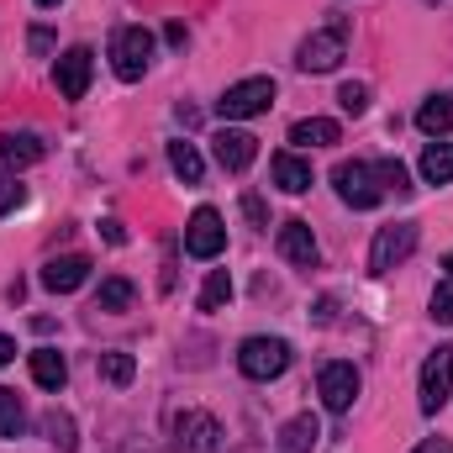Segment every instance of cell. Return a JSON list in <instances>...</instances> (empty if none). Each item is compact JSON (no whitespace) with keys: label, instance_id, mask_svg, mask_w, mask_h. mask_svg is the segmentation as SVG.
<instances>
[{"label":"cell","instance_id":"obj_1","mask_svg":"<svg viewBox=\"0 0 453 453\" xmlns=\"http://www.w3.org/2000/svg\"><path fill=\"white\" fill-rule=\"evenodd\" d=\"M333 185H338L342 206H353V211H374V206L385 201V185H380L374 164H364V158L338 164V169H333Z\"/></svg>","mask_w":453,"mask_h":453},{"label":"cell","instance_id":"obj_2","mask_svg":"<svg viewBox=\"0 0 453 453\" xmlns=\"http://www.w3.org/2000/svg\"><path fill=\"white\" fill-rule=\"evenodd\" d=\"M274 106V80L269 74H253V80H237V85H226V96L217 101V111L226 121H248V116H264Z\"/></svg>","mask_w":453,"mask_h":453},{"label":"cell","instance_id":"obj_3","mask_svg":"<svg viewBox=\"0 0 453 453\" xmlns=\"http://www.w3.org/2000/svg\"><path fill=\"white\" fill-rule=\"evenodd\" d=\"M153 64V32L148 27H121L111 37V69L116 80H142Z\"/></svg>","mask_w":453,"mask_h":453},{"label":"cell","instance_id":"obj_4","mask_svg":"<svg viewBox=\"0 0 453 453\" xmlns=\"http://www.w3.org/2000/svg\"><path fill=\"white\" fill-rule=\"evenodd\" d=\"M237 369L248 380H280L290 369V342L285 338H248L237 348Z\"/></svg>","mask_w":453,"mask_h":453},{"label":"cell","instance_id":"obj_5","mask_svg":"<svg viewBox=\"0 0 453 453\" xmlns=\"http://www.w3.org/2000/svg\"><path fill=\"white\" fill-rule=\"evenodd\" d=\"M417 248V222H390L374 232V248H369V274H390L395 264H406Z\"/></svg>","mask_w":453,"mask_h":453},{"label":"cell","instance_id":"obj_6","mask_svg":"<svg viewBox=\"0 0 453 453\" xmlns=\"http://www.w3.org/2000/svg\"><path fill=\"white\" fill-rule=\"evenodd\" d=\"M342 53H348V37H342V27H327V32H311V37L301 42L296 64H301L306 74H333V69L342 64Z\"/></svg>","mask_w":453,"mask_h":453},{"label":"cell","instance_id":"obj_7","mask_svg":"<svg viewBox=\"0 0 453 453\" xmlns=\"http://www.w3.org/2000/svg\"><path fill=\"white\" fill-rule=\"evenodd\" d=\"M453 395V348H438L427 364H422V385H417V401H422V411L433 417L443 401Z\"/></svg>","mask_w":453,"mask_h":453},{"label":"cell","instance_id":"obj_8","mask_svg":"<svg viewBox=\"0 0 453 453\" xmlns=\"http://www.w3.org/2000/svg\"><path fill=\"white\" fill-rule=\"evenodd\" d=\"M226 248V226H222V217L211 211V206H201L190 222H185V253L190 258H217Z\"/></svg>","mask_w":453,"mask_h":453},{"label":"cell","instance_id":"obj_9","mask_svg":"<svg viewBox=\"0 0 453 453\" xmlns=\"http://www.w3.org/2000/svg\"><path fill=\"white\" fill-rule=\"evenodd\" d=\"M90 74H96V53H90V48H69V53L58 58V69H53V85H58L64 101H85Z\"/></svg>","mask_w":453,"mask_h":453},{"label":"cell","instance_id":"obj_10","mask_svg":"<svg viewBox=\"0 0 453 453\" xmlns=\"http://www.w3.org/2000/svg\"><path fill=\"white\" fill-rule=\"evenodd\" d=\"M317 395H322L327 411L342 417V411L358 401V369H353V364H327V369L317 374Z\"/></svg>","mask_w":453,"mask_h":453},{"label":"cell","instance_id":"obj_11","mask_svg":"<svg viewBox=\"0 0 453 453\" xmlns=\"http://www.w3.org/2000/svg\"><path fill=\"white\" fill-rule=\"evenodd\" d=\"M217 438H222L217 417H206V411H180L174 417V443H180V453H217Z\"/></svg>","mask_w":453,"mask_h":453},{"label":"cell","instance_id":"obj_12","mask_svg":"<svg viewBox=\"0 0 453 453\" xmlns=\"http://www.w3.org/2000/svg\"><path fill=\"white\" fill-rule=\"evenodd\" d=\"M211 142H217V164H222L226 174H242V169L258 158V137L242 132V127H222Z\"/></svg>","mask_w":453,"mask_h":453},{"label":"cell","instance_id":"obj_13","mask_svg":"<svg viewBox=\"0 0 453 453\" xmlns=\"http://www.w3.org/2000/svg\"><path fill=\"white\" fill-rule=\"evenodd\" d=\"M85 280H90V258L85 253H64V258H48L42 264V290H53V296H69Z\"/></svg>","mask_w":453,"mask_h":453},{"label":"cell","instance_id":"obj_14","mask_svg":"<svg viewBox=\"0 0 453 453\" xmlns=\"http://www.w3.org/2000/svg\"><path fill=\"white\" fill-rule=\"evenodd\" d=\"M42 153H48V148H42L37 132H5V137H0V164H5V169H32Z\"/></svg>","mask_w":453,"mask_h":453},{"label":"cell","instance_id":"obj_15","mask_svg":"<svg viewBox=\"0 0 453 453\" xmlns=\"http://www.w3.org/2000/svg\"><path fill=\"white\" fill-rule=\"evenodd\" d=\"M280 258L311 269V264H317V237H311V226L306 222H285L280 226Z\"/></svg>","mask_w":453,"mask_h":453},{"label":"cell","instance_id":"obj_16","mask_svg":"<svg viewBox=\"0 0 453 453\" xmlns=\"http://www.w3.org/2000/svg\"><path fill=\"white\" fill-rule=\"evenodd\" d=\"M274 185L285 196H306L311 190V164L301 153H274Z\"/></svg>","mask_w":453,"mask_h":453},{"label":"cell","instance_id":"obj_17","mask_svg":"<svg viewBox=\"0 0 453 453\" xmlns=\"http://www.w3.org/2000/svg\"><path fill=\"white\" fill-rule=\"evenodd\" d=\"M338 137H342V127L327 121V116H306V121L290 127V142H296V148H333Z\"/></svg>","mask_w":453,"mask_h":453},{"label":"cell","instance_id":"obj_18","mask_svg":"<svg viewBox=\"0 0 453 453\" xmlns=\"http://www.w3.org/2000/svg\"><path fill=\"white\" fill-rule=\"evenodd\" d=\"M27 364H32V380H37L42 390H64V380H69V364H64V353H58V348H37Z\"/></svg>","mask_w":453,"mask_h":453},{"label":"cell","instance_id":"obj_19","mask_svg":"<svg viewBox=\"0 0 453 453\" xmlns=\"http://www.w3.org/2000/svg\"><path fill=\"white\" fill-rule=\"evenodd\" d=\"M417 127H422L427 137H443V132L453 127V101L449 96H427L422 111H417Z\"/></svg>","mask_w":453,"mask_h":453},{"label":"cell","instance_id":"obj_20","mask_svg":"<svg viewBox=\"0 0 453 453\" xmlns=\"http://www.w3.org/2000/svg\"><path fill=\"white\" fill-rule=\"evenodd\" d=\"M311 443H317V417H296V422H285L274 453H311Z\"/></svg>","mask_w":453,"mask_h":453},{"label":"cell","instance_id":"obj_21","mask_svg":"<svg viewBox=\"0 0 453 453\" xmlns=\"http://www.w3.org/2000/svg\"><path fill=\"white\" fill-rule=\"evenodd\" d=\"M169 164L185 185H201V174H206V158L196 153V142H169Z\"/></svg>","mask_w":453,"mask_h":453},{"label":"cell","instance_id":"obj_22","mask_svg":"<svg viewBox=\"0 0 453 453\" xmlns=\"http://www.w3.org/2000/svg\"><path fill=\"white\" fill-rule=\"evenodd\" d=\"M132 301H137V285L121 280V274L116 280H101V290H96V311H127Z\"/></svg>","mask_w":453,"mask_h":453},{"label":"cell","instance_id":"obj_23","mask_svg":"<svg viewBox=\"0 0 453 453\" xmlns=\"http://www.w3.org/2000/svg\"><path fill=\"white\" fill-rule=\"evenodd\" d=\"M422 180L427 185H449L453 180V142H433L422 153Z\"/></svg>","mask_w":453,"mask_h":453},{"label":"cell","instance_id":"obj_24","mask_svg":"<svg viewBox=\"0 0 453 453\" xmlns=\"http://www.w3.org/2000/svg\"><path fill=\"white\" fill-rule=\"evenodd\" d=\"M42 433H48V443H53L58 453H74V449H80V438H74V417H69V411H58V406L42 417Z\"/></svg>","mask_w":453,"mask_h":453},{"label":"cell","instance_id":"obj_25","mask_svg":"<svg viewBox=\"0 0 453 453\" xmlns=\"http://www.w3.org/2000/svg\"><path fill=\"white\" fill-rule=\"evenodd\" d=\"M27 433V406L16 390H0V438H21Z\"/></svg>","mask_w":453,"mask_h":453},{"label":"cell","instance_id":"obj_26","mask_svg":"<svg viewBox=\"0 0 453 453\" xmlns=\"http://www.w3.org/2000/svg\"><path fill=\"white\" fill-rule=\"evenodd\" d=\"M226 301H232V274L226 269H211L206 285H201V311H222Z\"/></svg>","mask_w":453,"mask_h":453},{"label":"cell","instance_id":"obj_27","mask_svg":"<svg viewBox=\"0 0 453 453\" xmlns=\"http://www.w3.org/2000/svg\"><path fill=\"white\" fill-rule=\"evenodd\" d=\"M374 174H380L385 196H411V174H406V164H401V158H380V164H374Z\"/></svg>","mask_w":453,"mask_h":453},{"label":"cell","instance_id":"obj_28","mask_svg":"<svg viewBox=\"0 0 453 453\" xmlns=\"http://www.w3.org/2000/svg\"><path fill=\"white\" fill-rule=\"evenodd\" d=\"M132 374H137L132 353H121V348L101 353V380H106V385H132Z\"/></svg>","mask_w":453,"mask_h":453},{"label":"cell","instance_id":"obj_29","mask_svg":"<svg viewBox=\"0 0 453 453\" xmlns=\"http://www.w3.org/2000/svg\"><path fill=\"white\" fill-rule=\"evenodd\" d=\"M433 322L453 327V274H443V280H438V290H433Z\"/></svg>","mask_w":453,"mask_h":453},{"label":"cell","instance_id":"obj_30","mask_svg":"<svg viewBox=\"0 0 453 453\" xmlns=\"http://www.w3.org/2000/svg\"><path fill=\"white\" fill-rule=\"evenodd\" d=\"M338 106L348 116H364V111H369V90H364V85H342V90H338Z\"/></svg>","mask_w":453,"mask_h":453},{"label":"cell","instance_id":"obj_31","mask_svg":"<svg viewBox=\"0 0 453 453\" xmlns=\"http://www.w3.org/2000/svg\"><path fill=\"white\" fill-rule=\"evenodd\" d=\"M16 206H21V185L11 180V169H0V217L16 211Z\"/></svg>","mask_w":453,"mask_h":453},{"label":"cell","instance_id":"obj_32","mask_svg":"<svg viewBox=\"0 0 453 453\" xmlns=\"http://www.w3.org/2000/svg\"><path fill=\"white\" fill-rule=\"evenodd\" d=\"M27 42H32V53H48V48H53V32H48V27H32Z\"/></svg>","mask_w":453,"mask_h":453},{"label":"cell","instance_id":"obj_33","mask_svg":"<svg viewBox=\"0 0 453 453\" xmlns=\"http://www.w3.org/2000/svg\"><path fill=\"white\" fill-rule=\"evenodd\" d=\"M242 211H248V222H253V226H264V201H258V196H248V201H242Z\"/></svg>","mask_w":453,"mask_h":453},{"label":"cell","instance_id":"obj_34","mask_svg":"<svg viewBox=\"0 0 453 453\" xmlns=\"http://www.w3.org/2000/svg\"><path fill=\"white\" fill-rule=\"evenodd\" d=\"M411 453H453V443L449 438H427V443H417Z\"/></svg>","mask_w":453,"mask_h":453},{"label":"cell","instance_id":"obj_35","mask_svg":"<svg viewBox=\"0 0 453 453\" xmlns=\"http://www.w3.org/2000/svg\"><path fill=\"white\" fill-rule=\"evenodd\" d=\"M11 358H16V342H11V338H5V333H0V369H5Z\"/></svg>","mask_w":453,"mask_h":453},{"label":"cell","instance_id":"obj_36","mask_svg":"<svg viewBox=\"0 0 453 453\" xmlns=\"http://www.w3.org/2000/svg\"><path fill=\"white\" fill-rule=\"evenodd\" d=\"M37 5H58V0H37Z\"/></svg>","mask_w":453,"mask_h":453},{"label":"cell","instance_id":"obj_37","mask_svg":"<svg viewBox=\"0 0 453 453\" xmlns=\"http://www.w3.org/2000/svg\"><path fill=\"white\" fill-rule=\"evenodd\" d=\"M449 274H453V253H449Z\"/></svg>","mask_w":453,"mask_h":453}]
</instances>
